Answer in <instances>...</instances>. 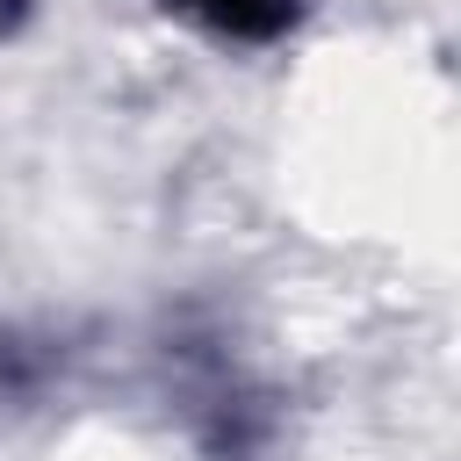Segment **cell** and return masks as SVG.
<instances>
[{
	"instance_id": "cell-1",
	"label": "cell",
	"mask_w": 461,
	"mask_h": 461,
	"mask_svg": "<svg viewBox=\"0 0 461 461\" xmlns=\"http://www.w3.org/2000/svg\"><path fill=\"white\" fill-rule=\"evenodd\" d=\"M180 411H187L194 439L216 461H252L267 447V425H274L267 403H259V389L216 346H180Z\"/></svg>"
},
{
	"instance_id": "cell-2",
	"label": "cell",
	"mask_w": 461,
	"mask_h": 461,
	"mask_svg": "<svg viewBox=\"0 0 461 461\" xmlns=\"http://www.w3.org/2000/svg\"><path fill=\"white\" fill-rule=\"evenodd\" d=\"M158 7L180 14L187 29L216 36V43H245V50L281 43V36L303 22V0H158Z\"/></svg>"
},
{
	"instance_id": "cell-3",
	"label": "cell",
	"mask_w": 461,
	"mask_h": 461,
	"mask_svg": "<svg viewBox=\"0 0 461 461\" xmlns=\"http://www.w3.org/2000/svg\"><path fill=\"white\" fill-rule=\"evenodd\" d=\"M29 14H36V0H0V43H7V36H14Z\"/></svg>"
}]
</instances>
